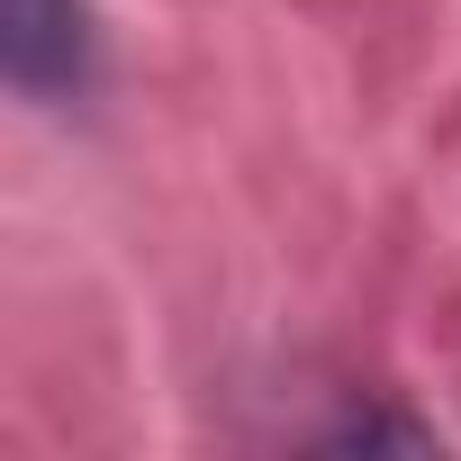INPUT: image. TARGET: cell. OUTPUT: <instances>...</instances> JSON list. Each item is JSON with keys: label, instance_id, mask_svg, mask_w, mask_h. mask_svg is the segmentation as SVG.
I'll use <instances>...</instances> for the list:
<instances>
[{"label": "cell", "instance_id": "1", "mask_svg": "<svg viewBox=\"0 0 461 461\" xmlns=\"http://www.w3.org/2000/svg\"><path fill=\"white\" fill-rule=\"evenodd\" d=\"M0 73L19 100L64 109L100 73V19L91 0H0Z\"/></svg>", "mask_w": 461, "mask_h": 461}]
</instances>
